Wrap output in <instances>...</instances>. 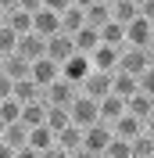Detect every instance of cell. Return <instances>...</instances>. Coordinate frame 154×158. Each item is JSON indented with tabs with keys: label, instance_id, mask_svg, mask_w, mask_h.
<instances>
[{
	"label": "cell",
	"instance_id": "13",
	"mask_svg": "<svg viewBox=\"0 0 154 158\" xmlns=\"http://www.w3.org/2000/svg\"><path fill=\"white\" fill-rule=\"evenodd\" d=\"M32 29H36L39 36H50V32H58V29H61V15H58V11H50V7L32 11Z\"/></svg>",
	"mask_w": 154,
	"mask_h": 158
},
{
	"label": "cell",
	"instance_id": "28",
	"mask_svg": "<svg viewBox=\"0 0 154 158\" xmlns=\"http://www.w3.org/2000/svg\"><path fill=\"white\" fill-rule=\"evenodd\" d=\"M136 15H140V4H133V0H115L111 4V18L122 22V25H129Z\"/></svg>",
	"mask_w": 154,
	"mask_h": 158
},
{
	"label": "cell",
	"instance_id": "6",
	"mask_svg": "<svg viewBox=\"0 0 154 158\" xmlns=\"http://www.w3.org/2000/svg\"><path fill=\"white\" fill-rule=\"evenodd\" d=\"M75 54V40H72V32H65V29H58V32H50L47 36V58H54L61 65V61H68Z\"/></svg>",
	"mask_w": 154,
	"mask_h": 158
},
{
	"label": "cell",
	"instance_id": "34",
	"mask_svg": "<svg viewBox=\"0 0 154 158\" xmlns=\"http://www.w3.org/2000/svg\"><path fill=\"white\" fill-rule=\"evenodd\" d=\"M11 90H14V79H11L7 72H0V101L11 97Z\"/></svg>",
	"mask_w": 154,
	"mask_h": 158
},
{
	"label": "cell",
	"instance_id": "20",
	"mask_svg": "<svg viewBox=\"0 0 154 158\" xmlns=\"http://www.w3.org/2000/svg\"><path fill=\"white\" fill-rule=\"evenodd\" d=\"M58 148L61 151H83V126L68 122V126L58 133Z\"/></svg>",
	"mask_w": 154,
	"mask_h": 158
},
{
	"label": "cell",
	"instance_id": "17",
	"mask_svg": "<svg viewBox=\"0 0 154 158\" xmlns=\"http://www.w3.org/2000/svg\"><path fill=\"white\" fill-rule=\"evenodd\" d=\"M11 97H18L22 104L25 101H36V97H43V86H39L32 76H22V79H14V90H11Z\"/></svg>",
	"mask_w": 154,
	"mask_h": 158
},
{
	"label": "cell",
	"instance_id": "41",
	"mask_svg": "<svg viewBox=\"0 0 154 158\" xmlns=\"http://www.w3.org/2000/svg\"><path fill=\"white\" fill-rule=\"evenodd\" d=\"M0 72H4V54H0Z\"/></svg>",
	"mask_w": 154,
	"mask_h": 158
},
{
	"label": "cell",
	"instance_id": "40",
	"mask_svg": "<svg viewBox=\"0 0 154 158\" xmlns=\"http://www.w3.org/2000/svg\"><path fill=\"white\" fill-rule=\"evenodd\" d=\"M147 47H151V50H154V22H151V43H147Z\"/></svg>",
	"mask_w": 154,
	"mask_h": 158
},
{
	"label": "cell",
	"instance_id": "12",
	"mask_svg": "<svg viewBox=\"0 0 154 158\" xmlns=\"http://www.w3.org/2000/svg\"><path fill=\"white\" fill-rule=\"evenodd\" d=\"M125 43H129V47H147V43H151V22L136 15V18L125 25Z\"/></svg>",
	"mask_w": 154,
	"mask_h": 158
},
{
	"label": "cell",
	"instance_id": "11",
	"mask_svg": "<svg viewBox=\"0 0 154 158\" xmlns=\"http://www.w3.org/2000/svg\"><path fill=\"white\" fill-rule=\"evenodd\" d=\"M79 90L86 94V97H93V101H100L104 94H111V72H90L83 83H79Z\"/></svg>",
	"mask_w": 154,
	"mask_h": 158
},
{
	"label": "cell",
	"instance_id": "16",
	"mask_svg": "<svg viewBox=\"0 0 154 158\" xmlns=\"http://www.w3.org/2000/svg\"><path fill=\"white\" fill-rule=\"evenodd\" d=\"M97 108H100V122L111 126V122L125 111V97H118V94H104V97L97 101Z\"/></svg>",
	"mask_w": 154,
	"mask_h": 158
},
{
	"label": "cell",
	"instance_id": "27",
	"mask_svg": "<svg viewBox=\"0 0 154 158\" xmlns=\"http://www.w3.org/2000/svg\"><path fill=\"white\" fill-rule=\"evenodd\" d=\"M4 72L11 79H22V76H29V61L22 58L18 50H11V54H4Z\"/></svg>",
	"mask_w": 154,
	"mask_h": 158
},
{
	"label": "cell",
	"instance_id": "44",
	"mask_svg": "<svg viewBox=\"0 0 154 158\" xmlns=\"http://www.w3.org/2000/svg\"><path fill=\"white\" fill-rule=\"evenodd\" d=\"M0 22H4V11H0Z\"/></svg>",
	"mask_w": 154,
	"mask_h": 158
},
{
	"label": "cell",
	"instance_id": "8",
	"mask_svg": "<svg viewBox=\"0 0 154 158\" xmlns=\"http://www.w3.org/2000/svg\"><path fill=\"white\" fill-rule=\"evenodd\" d=\"M118 50H122V47L97 43V47L90 50V65H93L97 72H115V69H118Z\"/></svg>",
	"mask_w": 154,
	"mask_h": 158
},
{
	"label": "cell",
	"instance_id": "35",
	"mask_svg": "<svg viewBox=\"0 0 154 158\" xmlns=\"http://www.w3.org/2000/svg\"><path fill=\"white\" fill-rule=\"evenodd\" d=\"M140 18L154 22V0H140Z\"/></svg>",
	"mask_w": 154,
	"mask_h": 158
},
{
	"label": "cell",
	"instance_id": "42",
	"mask_svg": "<svg viewBox=\"0 0 154 158\" xmlns=\"http://www.w3.org/2000/svg\"><path fill=\"white\" fill-rule=\"evenodd\" d=\"M104 4H107V7H111V4H115V0H104Z\"/></svg>",
	"mask_w": 154,
	"mask_h": 158
},
{
	"label": "cell",
	"instance_id": "25",
	"mask_svg": "<svg viewBox=\"0 0 154 158\" xmlns=\"http://www.w3.org/2000/svg\"><path fill=\"white\" fill-rule=\"evenodd\" d=\"M83 15H86V25H93V29H100L107 18H111V7H107L104 0H93L90 7H83Z\"/></svg>",
	"mask_w": 154,
	"mask_h": 158
},
{
	"label": "cell",
	"instance_id": "19",
	"mask_svg": "<svg viewBox=\"0 0 154 158\" xmlns=\"http://www.w3.org/2000/svg\"><path fill=\"white\" fill-rule=\"evenodd\" d=\"M136 90H140V83H136L133 72H122V69L111 72V94H118V97H129V94H136Z\"/></svg>",
	"mask_w": 154,
	"mask_h": 158
},
{
	"label": "cell",
	"instance_id": "26",
	"mask_svg": "<svg viewBox=\"0 0 154 158\" xmlns=\"http://www.w3.org/2000/svg\"><path fill=\"white\" fill-rule=\"evenodd\" d=\"M86 25V15H83V7H75V4H68L65 11H61V29L65 32H75Z\"/></svg>",
	"mask_w": 154,
	"mask_h": 158
},
{
	"label": "cell",
	"instance_id": "21",
	"mask_svg": "<svg viewBox=\"0 0 154 158\" xmlns=\"http://www.w3.org/2000/svg\"><path fill=\"white\" fill-rule=\"evenodd\" d=\"M43 118H47V101H43V97L22 104V122H25V126H39Z\"/></svg>",
	"mask_w": 154,
	"mask_h": 158
},
{
	"label": "cell",
	"instance_id": "36",
	"mask_svg": "<svg viewBox=\"0 0 154 158\" xmlns=\"http://www.w3.org/2000/svg\"><path fill=\"white\" fill-rule=\"evenodd\" d=\"M68 4H72V0H43V7H50V11H58V15H61V11L68 7Z\"/></svg>",
	"mask_w": 154,
	"mask_h": 158
},
{
	"label": "cell",
	"instance_id": "33",
	"mask_svg": "<svg viewBox=\"0 0 154 158\" xmlns=\"http://www.w3.org/2000/svg\"><path fill=\"white\" fill-rule=\"evenodd\" d=\"M136 83H140V90H144V94H151V97H154V61L140 72V76H136Z\"/></svg>",
	"mask_w": 154,
	"mask_h": 158
},
{
	"label": "cell",
	"instance_id": "30",
	"mask_svg": "<svg viewBox=\"0 0 154 158\" xmlns=\"http://www.w3.org/2000/svg\"><path fill=\"white\" fill-rule=\"evenodd\" d=\"M129 155H154V137L147 129H140V133L129 140Z\"/></svg>",
	"mask_w": 154,
	"mask_h": 158
},
{
	"label": "cell",
	"instance_id": "29",
	"mask_svg": "<svg viewBox=\"0 0 154 158\" xmlns=\"http://www.w3.org/2000/svg\"><path fill=\"white\" fill-rule=\"evenodd\" d=\"M4 22H7L14 32H29V29H32V11L14 7V11H7V15H4Z\"/></svg>",
	"mask_w": 154,
	"mask_h": 158
},
{
	"label": "cell",
	"instance_id": "38",
	"mask_svg": "<svg viewBox=\"0 0 154 158\" xmlns=\"http://www.w3.org/2000/svg\"><path fill=\"white\" fill-rule=\"evenodd\" d=\"M18 7V0H0V11H4V15H7V11H14Z\"/></svg>",
	"mask_w": 154,
	"mask_h": 158
},
{
	"label": "cell",
	"instance_id": "14",
	"mask_svg": "<svg viewBox=\"0 0 154 158\" xmlns=\"http://www.w3.org/2000/svg\"><path fill=\"white\" fill-rule=\"evenodd\" d=\"M0 137H4V144H7L11 151H22L25 144H29V126H25L22 118H18V122H7Z\"/></svg>",
	"mask_w": 154,
	"mask_h": 158
},
{
	"label": "cell",
	"instance_id": "3",
	"mask_svg": "<svg viewBox=\"0 0 154 158\" xmlns=\"http://www.w3.org/2000/svg\"><path fill=\"white\" fill-rule=\"evenodd\" d=\"M68 115H72V122H75V126H90V122H97V118H100V108H97L93 97H86V94L79 90L75 101L68 104Z\"/></svg>",
	"mask_w": 154,
	"mask_h": 158
},
{
	"label": "cell",
	"instance_id": "18",
	"mask_svg": "<svg viewBox=\"0 0 154 158\" xmlns=\"http://www.w3.org/2000/svg\"><path fill=\"white\" fill-rule=\"evenodd\" d=\"M140 129H144V122H140L136 115H129V111H122V115L111 122V133H115V137H125V140H133Z\"/></svg>",
	"mask_w": 154,
	"mask_h": 158
},
{
	"label": "cell",
	"instance_id": "9",
	"mask_svg": "<svg viewBox=\"0 0 154 158\" xmlns=\"http://www.w3.org/2000/svg\"><path fill=\"white\" fill-rule=\"evenodd\" d=\"M90 72H93V65H90V54H83V50H75L68 61H61V76L72 79V83H83Z\"/></svg>",
	"mask_w": 154,
	"mask_h": 158
},
{
	"label": "cell",
	"instance_id": "31",
	"mask_svg": "<svg viewBox=\"0 0 154 158\" xmlns=\"http://www.w3.org/2000/svg\"><path fill=\"white\" fill-rule=\"evenodd\" d=\"M0 118H4V126L7 122H18L22 118V101L18 97H4L0 101Z\"/></svg>",
	"mask_w": 154,
	"mask_h": 158
},
{
	"label": "cell",
	"instance_id": "32",
	"mask_svg": "<svg viewBox=\"0 0 154 158\" xmlns=\"http://www.w3.org/2000/svg\"><path fill=\"white\" fill-rule=\"evenodd\" d=\"M14 47H18V32L11 29L7 22H0V54H11Z\"/></svg>",
	"mask_w": 154,
	"mask_h": 158
},
{
	"label": "cell",
	"instance_id": "5",
	"mask_svg": "<svg viewBox=\"0 0 154 158\" xmlns=\"http://www.w3.org/2000/svg\"><path fill=\"white\" fill-rule=\"evenodd\" d=\"M75 94H79V83H72V79H65V76H58L47 90H43V101H50V104H65V108H68V104L75 101Z\"/></svg>",
	"mask_w": 154,
	"mask_h": 158
},
{
	"label": "cell",
	"instance_id": "1",
	"mask_svg": "<svg viewBox=\"0 0 154 158\" xmlns=\"http://www.w3.org/2000/svg\"><path fill=\"white\" fill-rule=\"evenodd\" d=\"M107 140H111V126L97 118V122L83 126V151H79V155H104Z\"/></svg>",
	"mask_w": 154,
	"mask_h": 158
},
{
	"label": "cell",
	"instance_id": "2",
	"mask_svg": "<svg viewBox=\"0 0 154 158\" xmlns=\"http://www.w3.org/2000/svg\"><path fill=\"white\" fill-rule=\"evenodd\" d=\"M151 61H154V50L151 47H129V43H125V47L118 50V69H122V72H133V76H140Z\"/></svg>",
	"mask_w": 154,
	"mask_h": 158
},
{
	"label": "cell",
	"instance_id": "24",
	"mask_svg": "<svg viewBox=\"0 0 154 158\" xmlns=\"http://www.w3.org/2000/svg\"><path fill=\"white\" fill-rule=\"evenodd\" d=\"M72 40H75V50L90 54V50L100 43V29H93V25H83V29H75V32H72Z\"/></svg>",
	"mask_w": 154,
	"mask_h": 158
},
{
	"label": "cell",
	"instance_id": "37",
	"mask_svg": "<svg viewBox=\"0 0 154 158\" xmlns=\"http://www.w3.org/2000/svg\"><path fill=\"white\" fill-rule=\"evenodd\" d=\"M18 7H25V11H39V7H43V0H18Z\"/></svg>",
	"mask_w": 154,
	"mask_h": 158
},
{
	"label": "cell",
	"instance_id": "7",
	"mask_svg": "<svg viewBox=\"0 0 154 158\" xmlns=\"http://www.w3.org/2000/svg\"><path fill=\"white\" fill-rule=\"evenodd\" d=\"M22 54V58L29 61H36V58H43V54H47V36H39L36 29H29V32H18V47H14Z\"/></svg>",
	"mask_w": 154,
	"mask_h": 158
},
{
	"label": "cell",
	"instance_id": "10",
	"mask_svg": "<svg viewBox=\"0 0 154 158\" xmlns=\"http://www.w3.org/2000/svg\"><path fill=\"white\" fill-rule=\"evenodd\" d=\"M29 76L36 79V83H39V86H43V90H47L50 83H54V79L61 76V65H58V61H54V58H47V54H43V58H36V61H32V65H29Z\"/></svg>",
	"mask_w": 154,
	"mask_h": 158
},
{
	"label": "cell",
	"instance_id": "22",
	"mask_svg": "<svg viewBox=\"0 0 154 158\" xmlns=\"http://www.w3.org/2000/svg\"><path fill=\"white\" fill-rule=\"evenodd\" d=\"M100 43H111V47H125V25L115 18H107L100 25Z\"/></svg>",
	"mask_w": 154,
	"mask_h": 158
},
{
	"label": "cell",
	"instance_id": "4",
	"mask_svg": "<svg viewBox=\"0 0 154 158\" xmlns=\"http://www.w3.org/2000/svg\"><path fill=\"white\" fill-rule=\"evenodd\" d=\"M58 148V137H54V129L47 122H39V126H29V144L22 151H32V155H50V151Z\"/></svg>",
	"mask_w": 154,
	"mask_h": 158
},
{
	"label": "cell",
	"instance_id": "23",
	"mask_svg": "<svg viewBox=\"0 0 154 158\" xmlns=\"http://www.w3.org/2000/svg\"><path fill=\"white\" fill-rule=\"evenodd\" d=\"M43 122H47V126L54 129V137H58L61 129L72 122V115H68V108H65V104H50V101H47V118H43Z\"/></svg>",
	"mask_w": 154,
	"mask_h": 158
},
{
	"label": "cell",
	"instance_id": "15",
	"mask_svg": "<svg viewBox=\"0 0 154 158\" xmlns=\"http://www.w3.org/2000/svg\"><path fill=\"white\" fill-rule=\"evenodd\" d=\"M125 111H129V115H136L140 122H144V118L154 111V97H151V94H144V90H136V94H129V97H125Z\"/></svg>",
	"mask_w": 154,
	"mask_h": 158
},
{
	"label": "cell",
	"instance_id": "45",
	"mask_svg": "<svg viewBox=\"0 0 154 158\" xmlns=\"http://www.w3.org/2000/svg\"><path fill=\"white\" fill-rule=\"evenodd\" d=\"M133 4H140V0H133Z\"/></svg>",
	"mask_w": 154,
	"mask_h": 158
},
{
	"label": "cell",
	"instance_id": "43",
	"mask_svg": "<svg viewBox=\"0 0 154 158\" xmlns=\"http://www.w3.org/2000/svg\"><path fill=\"white\" fill-rule=\"evenodd\" d=\"M0 133H4V118H0Z\"/></svg>",
	"mask_w": 154,
	"mask_h": 158
},
{
	"label": "cell",
	"instance_id": "39",
	"mask_svg": "<svg viewBox=\"0 0 154 158\" xmlns=\"http://www.w3.org/2000/svg\"><path fill=\"white\" fill-rule=\"evenodd\" d=\"M72 4H75V7H90V4H93V0H72Z\"/></svg>",
	"mask_w": 154,
	"mask_h": 158
}]
</instances>
